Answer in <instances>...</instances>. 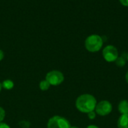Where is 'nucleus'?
I'll use <instances>...</instances> for the list:
<instances>
[{"label": "nucleus", "mask_w": 128, "mask_h": 128, "mask_svg": "<svg viewBox=\"0 0 128 128\" xmlns=\"http://www.w3.org/2000/svg\"><path fill=\"white\" fill-rule=\"evenodd\" d=\"M97 103V100L93 95L86 94L79 96L75 104L76 109L80 112L82 113H88L95 110Z\"/></svg>", "instance_id": "nucleus-1"}, {"label": "nucleus", "mask_w": 128, "mask_h": 128, "mask_svg": "<svg viewBox=\"0 0 128 128\" xmlns=\"http://www.w3.org/2000/svg\"><path fill=\"white\" fill-rule=\"evenodd\" d=\"M104 45V40L101 36L98 35H91L88 36L85 41V47L87 51L90 52L99 51Z\"/></svg>", "instance_id": "nucleus-2"}, {"label": "nucleus", "mask_w": 128, "mask_h": 128, "mask_svg": "<svg viewBox=\"0 0 128 128\" xmlns=\"http://www.w3.org/2000/svg\"><path fill=\"white\" fill-rule=\"evenodd\" d=\"M45 80H46L52 86H58L64 81V76L63 73L60 71L52 70L47 72V74L46 75Z\"/></svg>", "instance_id": "nucleus-3"}, {"label": "nucleus", "mask_w": 128, "mask_h": 128, "mask_svg": "<svg viewBox=\"0 0 128 128\" xmlns=\"http://www.w3.org/2000/svg\"><path fill=\"white\" fill-rule=\"evenodd\" d=\"M69 121L64 117L56 115L50 118L47 123V128H70Z\"/></svg>", "instance_id": "nucleus-4"}, {"label": "nucleus", "mask_w": 128, "mask_h": 128, "mask_svg": "<svg viewBox=\"0 0 128 128\" xmlns=\"http://www.w3.org/2000/svg\"><path fill=\"white\" fill-rule=\"evenodd\" d=\"M102 54L104 60L109 63L115 62L118 57V51L117 48L113 45L106 46L103 50Z\"/></svg>", "instance_id": "nucleus-5"}, {"label": "nucleus", "mask_w": 128, "mask_h": 128, "mask_svg": "<svg viewBox=\"0 0 128 128\" xmlns=\"http://www.w3.org/2000/svg\"><path fill=\"white\" fill-rule=\"evenodd\" d=\"M112 111V106L110 102L107 100H102L97 103L95 112L100 116H106Z\"/></svg>", "instance_id": "nucleus-6"}, {"label": "nucleus", "mask_w": 128, "mask_h": 128, "mask_svg": "<svg viewBox=\"0 0 128 128\" xmlns=\"http://www.w3.org/2000/svg\"><path fill=\"white\" fill-rule=\"evenodd\" d=\"M117 125L118 128H128V114L122 115L118 121Z\"/></svg>", "instance_id": "nucleus-7"}, {"label": "nucleus", "mask_w": 128, "mask_h": 128, "mask_svg": "<svg viewBox=\"0 0 128 128\" xmlns=\"http://www.w3.org/2000/svg\"><path fill=\"white\" fill-rule=\"evenodd\" d=\"M118 112L122 115H127L128 114V101L126 100H122L118 106Z\"/></svg>", "instance_id": "nucleus-8"}, {"label": "nucleus", "mask_w": 128, "mask_h": 128, "mask_svg": "<svg viewBox=\"0 0 128 128\" xmlns=\"http://www.w3.org/2000/svg\"><path fill=\"white\" fill-rule=\"evenodd\" d=\"M128 61L127 59V54L126 53H123L122 54V56H118V57L117 58V60L115 61L116 64L118 66V67H123L126 65V63Z\"/></svg>", "instance_id": "nucleus-9"}, {"label": "nucleus", "mask_w": 128, "mask_h": 128, "mask_svg": "<svg viewBox=\"0 0 128 128\" xmlns=\"http://www.w3.org/2000/svg\"><path fill=\"white\" fill-rule=\"evenodd\" d=\"M2 88H4L5 90H11L14 88V84L11 80L6 79V80L3 81V82L2 83Z\"/></svg>", "instance_id": "nucleus-10"}, {"label": "nucleus", "mask_w": 128, "mask_h": 128, "mask_svg": "<svg viewBox=\"0 0 128 128\" xmlns=\"http://www.w3.org/2000/svg\"><path fill=\"white\" fill-rule=\"evenodd\" d=\"M51 85L49 84V82L46 80H43L40 82L39 84V88L42 91H47Z\"/></svg>", "instance_id": "nucleus-11"}, {"label": "nucleus", "mask_w": 128, "mask_h": 128, "mask_svg": "<svg viewBox=\"0 0 128 128\" xmlns=\"http://www.w3.org/2000/svg\"><path fill=\"white\" fill-rule=\"evenodd\" d=\"M4 118H5V111L2 107L0 106V123L3 121Z\"/></svg>", "instance_id": "nucleus-12"}, {"label": "nucleus", "mask_w": 128, "mask_h": 128, "mask_svg": "<svg viewBox=\"0 0 128 128\" xmlns=\"http://www.w3.org/2000/svg\"><path fill=\"white\" fill-rule=\"evenodd\" d=\"M87 114H88V118L89 119H91V120L94 119V118H96V115H97V113H96L94 111L90 112H88V113H87Z\"/></svg>", "instance_id": "nucleus-13"}, {"label": "nucleus", "mask_w": 128, "mask_h": 128, "mask_svg": "<svg viewBox=\"0 0 128 128\" xmlns=\"http://www.w3.org/2000/svg\"><path fill=\"white\" fill-rule=\"evenodd\" d=\"M0 128H10V126L5 123H3V122H1L0 123Z\"/></svg>", "instance_id": "nucleus-14"}, {"label": "nucleus", "mask_w": 128, "mask_h": 128, "mask_svg": "<svg viewBox=\"0 0 128 128\" xmlns=\"http://www.w3.org/2000/svg\"><path fill=\"white\" fill-rule=\"evenodd\" d=\"M120 2L124 6H128V0H120Z\"/></svg>", "instance_id": "nucleus-15"}, {"label": "nucleus", "mask_w": 128, "mask_h": 128, "mask_svg": "<svg viewBox=\"0 0 128 128\" xmlns=\"http://www.w3.org/2000/svg\"><path fill=\"white\" fill-rule=\"evenodd\" d=\"M4 52H3V51H2L0 49V61L3 60V58H4Z\"/></svg>", "instance_id": "nucleus-16"}, {"label": "nucleus", "mask_w": 128, "mask_h": 128, "mask_svg": "<svg viewBox=\"0 0 128 128\" xmlns=\"http://www.w3.org/2000/svg\"><path fill=\"white\" fill-rule=\"evenodd\" d=\"M86 128H99L98 126H96V125H89V126H88Z\"/></svg>", "instance_id": "nucleus-17"}, {"label": "nucleus", "mask_w": 128, "mask_h": 128, "mask_svg": "<svg viewBox=\"0 0 128 128\" xmlns=\"http://www.w3.org/2000/svg\"><path fill=\"white\" fill-rule=\"evenodd\" d=\"M125 79H126V81H127V83L128 84V71L127 72V73H126V75H125Z\"/></svg>", "instance_id": "nucleus-18"}, {"label": "nucleus", "mask_w": 128, "mask_h": 128, "mask_svg": "<svg viewBox=\"0 0 128 128\" xmlns=\"http://www.w3.org/2000/svg\"><path fill=\"white\" fill-rule=\"evenodd\" d=\"M2 83L0 82V92H1V91H2Z\"/></svg>", "instance_id": "nucleus-19"}, {"label": "nucleus", "mask_w": 128, "mask_h": 128, "mask_svg": "<svg viewBox=\"0 0 128 128\" xmlns=\"http://www.w3.org/2000/svg\"><path fill=\"white\" fill-rule=\"evenodd\" d=\"M70 128H79L78 127H75V126H72V127H70Z\"/></svg>", "instance_id": "nucleus-20"}, {"label": "nucleus", "mask_w": 128, "mask_h": 128, "mask_svg": "<svg viewBox=\"0 0 128 128\" xmlns=\"http://www.w3.org/2000/svg\"><path fill=\"white\" fill-rule=\"evenodd\" d=\"M127 59H128V53L127 54Z\"/></svg>", "instance_id": "nucleus-21"}]
</instances>
